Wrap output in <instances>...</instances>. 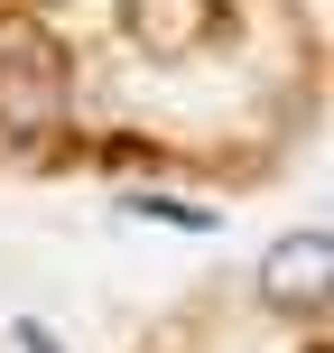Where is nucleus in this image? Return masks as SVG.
I'll return each mask as SVG.
<instances>
[{
  "mask_svg": "<svg viewBox=\"0 0 334 353\" xmlns=\"http://www.w3.org/2000/svg\"><path fill=\"white\" fill-rule=\"evenodd\" d=\"M56 130H65V65L47 47H10L0 56V140L47 149Z\"/></svg>",
  "mask_w": 334,
  "mask_h": 353,
  "instance_id": "1",
  "label": "nucleus"
},
{
  "mask_svg": "<svg viewBox=\"0 0 334 353\" xmlns=\"http://www.w3.org/2000/svg\"><path fill=\"white\" fill-rule=\"evenodd\" d=\"M260 298L288 307V316H316V307L334 298V232H279V242L260 251Z\"/></svg>",
  "mask_w": 334,
  "mask_h": 353,
  "instance_id": "2",
  "label": "nucleus"
},
{
  "mask_svg": "<svg viewBox=\"0 0 334 353\" xmlns=\"http://www.w3.org/2000/svg\"><path fill=\"white\" fill-rule=\"evenodd\" d=\"M121 214H149V223H176V232H205L213 223L205 205H176V195H121Z\"/></svg>",
  "mask_w": 334,
  "mask_h": 353,
  "instance_id": "3",
  "label": "nucleus"
},
{
  "mask_svg": "<svg viewBox=\"0 0 334 353\" xmlns=\"http://www.w3.org/2000/svg\"><path fill=\"white\" fill-rule=\"evenodd\" d=\"M19 344H28V353H65V344L47 335V325H28V316H19Z\"/></svg>",
  "mask_w": 334,
  "mask_h": 353,
  "instance_id": "4",
  "label": "nucleus"
}]
</instances>
